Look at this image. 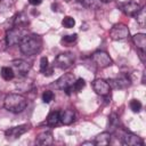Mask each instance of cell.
<instances>
[{"instance_id": "cell-1", "label": "cell", "mask_w": 146, "mask_h": 146, "mask_svg": "<svg viewBox=\"0 0 146 146\" xmlns=\"http://www.w3.org/2000/svg\"><path fill=\"white\" fill-rule=\"evenodd\" d=\"M18 44H19V49H21L22 54H24L26 56H32V55L38 54L41 50L42 40L39 35L27 34L22 39V41Z\"/></svg>"}, {"instance_id": "cell-2", "label": "cell", "mask_w": 146, "mask_h": 146, "mask_svg": "<svg viewBox=\"0 0 146 146\" xmlns=\"http://www.w3.org/2000/svg\"><path fill=\"white\" fill-rule=\"evenodd\" d=\"M3 106L7 111L17 114V113H22L26 108L27 100L24 96L19 94H9L3 99Z\"/></svg>"}, {"instance_id": "cell-3", "label": "cell", "mask_w": 146, "mask_h": 146, "mask_svg": "<svg viewBox=\"0 0 146 146\" xmlns=\"http://www.w3.org/2000/svg\"><path fill=\"white\" fill-rule=\"evenodd\" d=\"M29 34V31L25 26H14L13 29L8 30L6 33V41L8 46H14L17 44L22 41V39Z\"/></svg>"}, {"instance_id": "cell-4", "label": "cell", "mask_w": 146, "mask_h": 146, "mask_svg": "<svg viewBox=\"0 0 146 146\" xmlns=\"http://www.w3.org/2000/svg\"><path fill=\"white\" fill-rule=\"evenodd\" d=\"M74 81H75V76L72 73H65L60 78L57 79V81L55 82V86L57 89L64 90V91H66V94L70 95V91L72 89Z\"/></svg>"}, {"instance_id": "cell-5", "label": "cell", "mask_w": 146, "mask_h": 146, "mask_svg": "<svg viewBox=\"0 0 146 146\" xmlns=\"http://www.w3.org/2000/svg\"><path fill=\"white\" fill-rule=\"evenodd\" d=\"M129 29L124 24H115L111 30H110V38L115 41H121L125 40L129 36Z\"/></svg>"}, {"instance_id": "cell-6", "label": "cell", "mask_w": 146, "mask_h": 146, "mask_svg": "<svg viewBox=\"0 0 146 146\" xmlns=\"http://www.w3.org/2000/svg\"><path fill=\"white\" fill-rule=\"evenodd\" d=\"M91 59L92 62L100 68H104V67H107V66H111L113 64V60L112 58L110 57V55L106 52V51H102V50H98V51H95L91 56Z\"/></svg>"}, {"instance_id": "cell-7", "label": "cell", "mask_w": 146, "mask_h": 146, "mask_svg": "<svg viewBox=\"0 0 146 146\" xmlns=\"http://www.w3.org/2000/svg\"><path fill=\"white\" fill-rule=\"evenodd\" d=\"M29 129H30L29 124H21L17 127H11L5 131L6 139L9 141H14V140L18 139L22 135H24L26 131H29Z\"/></svg>"}, {"instance_id": "cell-8", "label": "cell", "mask_w": 146, "mask_h": 146, "mask_svg": "<svg viewBox=\"0 0 146 146\" xmlns=\"http://www.w3.org/2000/svg\"><path fill=\"white\" fill-rule=\"evenodd\" d=\"M73 62H74V56L71 52H63V54H59L55 58L54 66L60 70H66L73 64Z\"/></svg>"}, {"instance_id": "cell-9", "label": "cell", "mask_w": 146, "mask_h": 146, "mask_svg": "<svg viewBox=\"0 0 146 146\" xmlns=\"http://www.w3.org/2000/svg\"><path fill=\"white\" fill-rule=\"evenodd\" d=\"M107 82L110 84V88L114 89H125L131 84V80L127 75H121L116 79H108Z\"/></svg>"}, {"instance_id": "cell-10", "label": "cell", "mask_w": 146, "mask_h": 146, "mask_svg": "<svg viewBox=\"0 0 146 146\" xmlns=\"http://www.w3.org/2000/svg\"><path fill=\"white\" fill-rule=\"evenodd\" d=\"M11 65H13V70L15 73H17L19 76H24L27 74V72L30 71L31 68V65L30 63H27L26 60H23V59H15L11 62Z\"/></svg>"}, {"instance_id": "cell-11", "label": "cell", "mask_w": 146, "mask_h": 146, "mask_svg": "<svg viewBox=\"0 0 146 146\" xmlns=\"http://www.w3.org/2000/svg\"><path fill=\"white\" fill-rule=\"evenodd\" d=\"M92 88L96 91V94L100 95V96H107L110 94V90H111L108 82L103 80V79H96L92 82Z\"/></svg>"}, {"instance_id": "cell-12", "label": "cell", "mask_w": 146, "mask_h": 146, "mask_svg": "<svg viewBox=\"0 0 146 146\" xmlns=\"http://www.w3.org/2000/svg\"><path fill=\"white\" fill-rule=\"evenodd\" d=\"M120 8H121V10L125 15H128V16H135L138 13V10L140 9V6L136 1H127V2L121 3L120 5Z\"/></svg>"}, {"instance_id": "cell-13", "label": "cell", "mask_w": 146, "mask_h": 146, "mask_svg": "<svg viewBox=\"0 0 146 146\" xmlns=\"http://www.w3.org/2000/svg\"><path fill=\"white\" fill-rule=\"evenodd\" d=\"M122 143L127 146H141L144 144V141L140 137H138L137 135L131 133V132H125L123 135Z\"/></svg>"}, {"instance_id": "cell-14", "label": "cell", "mask_w": 146, "mask_h": 146, "mask_svg": "<svg viewBox=\"0 0 146 146\" xmlns=\"http://www.w3.org/2000/svg\"><path fill=\"white\" fill-rule=\"evenodd\" d=\"M35 143L39 144V145H42V146L51 145L54 143L52 133L50 131H43V132L39 133L38 137H36V139H35Z\"/></svg>"}, {"instance_id": "cell-15", "label": "cell", "mask_w": 146, "mask_h": 146, "mask_svg": "<svg viewBox=\"0 0 146 146\" xmlns=\"http://www.w3.org/2000/svg\"><path fill=\"white\" fill-rule=\"evenodd\" d=\"M75 119V113L73 110H64L59 112V121L65 124V125H70Z\"/></svg>"}, {"instance_id": "cell-16", "label": "cell", "mask_w": 146, "mask_h": 146, "mask_svg": "<svg viewBox=\"0 0 146 146\" xmlns=\"http://www.w3.org/2000/svg\"><path fill=\"white\" fill-rule=\"evenodd\" d=\"M132 41H133L136 48L139 51H145L146 50V34L137 33L132 36Z\"/></svg>"}, {"instance_id": "cell-17", "label": "cell", "mask_w": 146, "mask_h": 146, "mask_svg": "<svg viewBox=\"0 0 146 146\" xmlns=\"http://www.w3.org/2000/svg\"><path fill=\"white\" fill-rule=\"evenodd\" d=\"M94 143H95V145H97V146H105V145H108V144L111 143V133H110V132H106V131L99 133V135L95 138Z\"/></svg>"}, {"instance_id": "cell-18", "label": "cell", "mask_w": 146, "mask_h": 146, "mask_svg": "<svg viewBox=\"0 0 146 146\" xmlns=\"http://www.w3.org/2000/svg\"><path fill=\"white\" fill-rule=\"evenodd\" d=\"M14 8V0H0V15L8 14Z\"/></svg>"}, {"instance_id": "cell-19", "label": "cell", "mask_w": 146, "mask_h": 146, "mask_svg": "<svg viewBox=\"0 0 146 146\" xmlns=\"http://www.w3.org/2000/svg\"><path fill=\"white\" fill-rule=\"evenodd\" d=\"M59 122V112L58 111H52L49 113V115L47 116V124L50 127H55L57 125Z\"/></svg>"}, {"instance_id": "cell-20", "label": "cell", "mask_w": 146, "mask_h": 146, "mask_svg": "<svg viewBox=\"0 0 146 146\" xmlns=\"http://www.w3.org/2000/svg\"><path fill=\"white\" fill-rule=\"evenodd\" d=\"M135 18L137 21V23L140 26H144L146 23V8L145 7H140V9L138 10V13L135 15Z\"/></svg>"}, {"instance_id": "cell-21", "label": "cell", "mask_w": 146, "mask_h": 146, "mask_svg": "<svg viewBox=\"0 0 146 146\" xmlns=\"http://www.w3.org/2000/svg\"><path fill=\"white\" fill-rule=\"evenodd\" d=\"M29 24V19H27V16L24 14V13H19L17 14V16L15 17L14 19V26H26Z\"/></svg>"}, {"instance_id": "cell-22", "label": "cell", "mask_w": 146, "mask_h": 146, "mask_svg": "<svg viewBox=\"0 0 146 146\" xmlns=\"http://www.w3.org/2000/svg\"><path fill=\"white\" fill-rule=\"evenodd\" d=\"M0 73H1L2 79H3V80H6V81L13 80V79H14V76H15V72H14V70H13L11 67H7V66L2 67Z\"/></svg>"}, {"instance_id": "cell-23", "label": "cell", "mask_w": 146, "mask_h": 146, "mask_svg": "<svg viewBox=\"0 0 146 146\" xmlns=\"http://www.w3.org/2000/svg\"><path fill=\"white\" fill-rule=\"evenodd\" d=\"M82 2H83L84 7H87L88 9H92V10L99 9L100 6H102L100 0H82Z\"/></svg>"}, {"instance_id": "cell-24", "label": "cell", "mask_w": 146, "mask_h": 146, "mask_svg": "<svg viewBox=\"0 0 146 146\" xmlns=\"http://www.w3.org/2000/svg\"><path fill=\"white\" fill-rule=\"evenodd\" d=\"M62 25H63L65 29H72V27H74V25H75V21H74V18L71 17V16H65V17L63 18V21H62Z\"/></svg>"}, {"instance_id": "cell-25", "label": "cell", "mask_w": 146, "mask_h": 146, "mask_svg": "<svg viewBox=\"0 0 146 146\" xmlns=\"http://www.w3.org/2000/svg\"><path fill=\"white\" fill-rule=\"evenodd\" d=\"M84 86H86V81L83 79H81V78L80 79H75V81H74V83L72 86V89L74 91L79 92V91H81L84 88Z\"/></svg>"}, {"instance_id": "cell-26", "label": "cell", "mask_w": 146, "mask_h": 146, "mask_svg": "<svg viewBox=\"0 0 146 146\" xmlns=\"http://www.w3.org/2000/svg\"><path fill=\"white\" fill-rule=\"evenodd\" d=\"M141 107H143V105H141V103H140L138 99H132V100L130 102V108H131L132 112L138 113V112H140Z\"/></svg>"}, {"instance_id": "cell-27", "label": "cell", "mask_w": 146, "mask_h": 146, "mask_svg": "<svg viewBox=\"0 0 146 146\" xmlns=\"http://www.w3.org/2000/svg\"><path fill=\"white\" fill-rule=\"evenodd\" d=\"M108 125L111 127L112 130H114L117 125V115L115 113H112L110 116H108Z\"/></svg>"}, {"instance_id": "cell-28", "label": "cell", "mask_w": 146, "mask_h": 146, "mask_svg": "<svg viewBox=\"0 0 146 146\" xmlns=\"http://www.w3.org/2000/svg\"><path fill=\"white\" fill-rule=\"evenodd\" d=\"M76 39H78V34H75V33H74V34H70V35H64L63 39H62V42L70 44V43L75 42Z\"/></svg>"}, {"instance_id": "cell-29", "label": "cell", "mask_w": 146, "mask_h": 146, "mask_svg": "<svg viewBox=\"0 0 146 146\" xmlns=\"http://www.w3.org/2000/svg\"><path fill=\"white\" fill-rule=\"evenodd\" d=\"M52 99H54V92H52V91L46 90V91L42 94V100H43V103L48 104V103H50Z\"/></svg>"}, {"instance_id": "cell-30", "label": "cell", "mask_w": 146, "mask_h": 146, "mask_svg": "<svg viewBox=\"0 0 146 146\" xmlns=\"http://www.w3.org/2000/svg\"><path fill=\"white\" fill-rule=\"evenodd\" d=\"M48 67H49L48 58L47 57H41V59H40V71H41V73H44V71Z\"/></svg>"}, {"instance_id": "cell-31", "label": "cell", "mask_w": 146, "mask_h": 146, "mask_svg": "<svg viewBox=\"0 0 146 146\" xmlns=\"http://www.w3.org/2000/svg\"><path fill=\"white\" fill-rule=\"evenodd\" d=\"M29 2L31 5H33V6H38V5H40L42 2V0H29Z\"/></svg>"}, {"instance_id": "cell-32", "label": "cell", "mask_w": 146, "mask_h": 146, "mask_svg": "<svg viewBox=\"0 0 146 146\" xmlns=\"http://www.w3.org/2000/svg\"><path fill=\"white\" fill-rule=\"evenodd\" d=\"M82 145H95V143L94 141H84V143H82Z\"/></svg>"}, {"instance_id": "cell-33", "label": "cell", "mask_w": 146, "mask_h": 146, "mask_svg": "<svg viewBox=\"0 0 146 146\" xmlns=\"http://www.w3.org/2000/svg\"><path fill=\"white\" fill-rule=\"evenodd\" d=\"M102 2H108V1H112V0H100Z\"/></svg>"}, {"instance_id": "cell-34", "label": "cell", "mask_w": 146, "mask_h": 146, "mask_svg": "<svg viewBox=\"0 0 146 146\" xmlns=\"http://www.w3.org/2000/svg\"><path fill=\"white\" fill-rule=\"evenodd\" d=\"M81 1H82V0H81Z\"/></svg>"}]
</instances>
